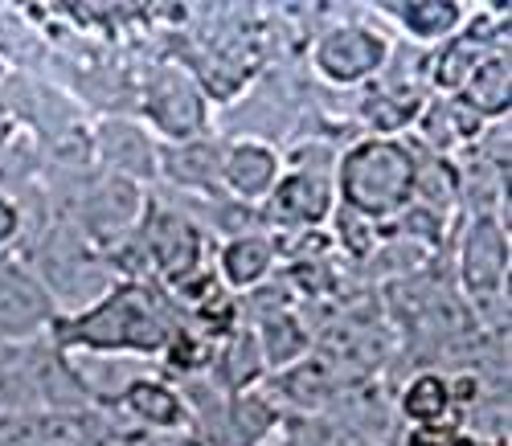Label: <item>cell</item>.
Returning a JSON list of instances; mask_svg holds the SVG:
<instances>
[{"label": "cell", "mask_w": 512, "mask_h": 446, "mask_svg": "<svg viewBox=\"0 0 512 446\" xmlns=\"http://www.w3.org/2000/svg\"><path fill=\"white\" fill-rule=\"evenodd\" d=\"M140 246L148 254V266L168 283L181 287L201 271V254H205V234L193 226V221L181 209H148L140 221Z\"/></svg>", "instance_id": "obj_5"}, {"label": "cell", "mask_w": 512, "mask_h": 446, "mask_svg": "<svg viewBox=\"0 0 512 446\" xmlns=\"http://www.w3.org/2000/svg\"><path fill=\"white\" fill-rule=\"evenodd\" d=\"M312 426H316L312 446H373V438L349 422H312Z\"/></svg>", "instance_id": "obj_28"}, {"label": "cell", "mask_w": 512, "mask_h": 446, "mask_svg": "<svg viewBox=\"0 0 512 446\" xmlns=\"http://www.w3.org/2000/svg\"><path fill=\"white\" fill-rule=\"evenodd\" d=\"M29 271L50 291L58 316H74L99 303L115 283H111V262L103 250L82 234L74 221L58 217L33 242V266Z\"/></svg>", "instance_id": "obj_3"}, {"label": "cell", "mask_w": 512, "mask_h": 446, "mask_svg": "<svg viewBox=\"0 0 512 446\" xmlns=\"http://www.w3.org/2000/svg\"><path fill=\"white\" fill-rule=\"evenodd\" d=\"M21 230H25V209H21V201H13V197L0 193V250H5L13 238H21Z\"/></svg>", "instance_id": "obj_29"}, {"label": "cell", "mask_w": 512, "mask_h": 446, "mask_svg": "<svg viewBox=\"0 0 512 446\" xmlns=\"http://www.w3.org/2000/svg\"><path fill=\"white\" fill-rule=\"evenodd\" d=\"M177 316L160 291L148 283H115L99 303L74 316H58L50 340L62 352L91 356H164L177 336Z\"/></svg>", "instance_id": "obj_1"}, {"label": "cell", "mask_w": 512, "mask_h": 446, "mask_svg": "<svg viewBox=\"0 0 512 446\" xmlns=\"http://www.w3.org/2000/svg\"><path fill=\"white\" fill-rule=\"evenodd\" d=\"M390 41L369 25H336L312 46V66L332 86H357L386 70Z\"/></svg>", "instance_id": "obj_7"}, {"label": "cell", "mask_w": 512, "mask_h": 446, "mask_svg": "<svg viewBox=\"0 0 512 446\" xmlns=\"http://www.w3.org/2000/svg\"><path fill=\"white\" fill-rule=\"evenodd\" d=\"M459 197V176L447 160L439 156H426L418 160V176H414V201H426L431 205V213H443L451 209Z\"/></svg>", "instance_id": "obj_25"}, {"label": "cell", "mask_w": 512, "mask_h": 446, "mask_svg": "<svg viewBox=\"0 0 512 446\" xmlns=\"http://www.w3.org/2000/svg\"><path fill=\"white\" fill-rule=\"evenodd\" d=\"M275 266L271 234H230L218 250V275L230 291H259Z\"/></svg>", "instance_id": "obj_17"}, {"label": "cell", "mask_w": 512, "mask_h": 446, "mask_svg": "<svg viewBox=\"0 0 512 446\" xmlns=\"http://www.w3.org/2000/svg\"><path fill=\"white\" fill-rule=\"evenodd\" d=\"M447 446H484V438H480V434H467V430L459 426V430L451 434V442H447Z\"/></svg>", "instance_id": "obj_31"}, {"label": "cell", "mask_w": 512, "mask_h": 446, "mask_svg": "<svg viewBox=\"0 0 512 446\" xmlns=\"http://www.w3.org/2000/svg\"><path fill=\"white\" fill-rule=\"evenodd\" d=\"M144 115L160 136H168V144L193 140L205 127V95L185 70L160 66L144 86Z\"/></svg>", "instance_id": "obj_10"}, {"label": "cell", "mask_w": 512, "mask_h": 446, "mask_svg": "<svg viewBox=\"0 0 512 446\" xmlns=\"http://www.w3.org/2000/svg\"><path fill=\"white\" fill-rule=\"evenodd\" d=\"M398 414L414 426V422H443L451 414H459L451 406V385H447V373L439 369H422L410 377V385L402 389L398 397Z\"/></svg>", "instance_id": "obj_22"}, {"label": "cell", "mask_w": 512, "mask_h": 446, "mask_svg": "<svg viewBox=\"0 0 512 446\" xmlns=\"http://www.w3.org/2000/svg\"><path fill=\"white\" fill-rule=\"evenodd\" d=\"M140 446H205V442L185 430V434H156V438H144Z\"/></svg>", "instance_id": "obj_30"}, {"label": "cell", "mask_w": 512, "mask_h": 446, "mask_svg": "<svg viewBox=\"0 0 512 446\" xmlns=\"http://www.w3.org/2000/svg\"><path fill=\"white\" fill-rule=\"evenodd\" d=\"M115 406H123L127 418H132L136 426H144V430H152V434H185V430L193 434L189 406H185L181 389L164 385L156 377H136L119 393Z\"/></svg>", "instance_id": "obj_14"}, {"label": "cell", "mask_w": 512, "mask_h": 446, "mask_svg": "<svg viewBox=\"0 0 512 446\" xmlns=\"http://www.w3.org/2000/svg\"><path fill=\"white\" fill-rule=\"evenodd\" d=\"M332 213H336L332 176L316 168H291L279 176V185L263 201V226H275L279 234L324 230Z\"/></svg>", "instance_id": "obj_6"}, {"label": "cell", "mask_w": 512, "mask_h": 446, "mask_svg": "<svg viewBox=\"0 0 512 446\" xmlns=\"http://www.w3.org/2000/svg\"><path fill=\"white\" fill-rule=\"evenodd\" d=\"M414 176L418 156L402 140L365 136L345 148L332 164V189L340 209H349L361 221H390L414 205Z\"/></svg>", "instance_id": "obj_2"}, {"label": "cell", "mask_w": 512, "mask_h": 446, "mask_svg": "<svg viewBox=\"0 0 512 446\" xmlns=\"http://www.w3.org/2000/svg\"><path fill=\"white\" fill-rule=\"evenodd\" d=\"M13 136H17V127H13V119H0V156H5V152H9Z\"/></svg>", "instance_id": "obj_32"}, {"label": "cell", "mask_w": 512, "mask_h": 446, "mask_svg": "<svg viewBox=\"0 0 512 446\" xmlns=\"http://www.w3.org/2000/svg\"><path fill=\"white\" fill-rule=\"evenodd\" d=\"M91 148H95V160L103 164V172L127 176V181H136V185L160 181V144L136 119H119V115L99 119L91 131Z\"/></svg>", "instance_id": "obj_11"}, {"label": "cell", "mask_w": 512, "mask_h": 446, "mask_svg": "<svg viewBox=\"0 0 512 446\" xmlns=\"http://www.w3.org/2000/svg\"><path fill=\"white\" fill-rule=\"evenodd\" d=\"M78 213L82 217L74 221V226L91 242H123V238H132L140 230V221L148 213V193H144V185L127 181V176L103 172L99 181L82 193Z\"/></svg>", "instance_id": "obj_8"}, {"label": "cell", "mask_w": 512, "mask_h": 446, "mask_svg": "<svg viewBox=\"0 0 512 446\" xmlns=\"http://www.w3.org/2000/svg\"><path fill=\"white\" fill-rule=\"evenodd\" d=\"M279 406L254 385L226 401V446H263L279 430Z\"/></svg>", "instance_id": "obj_19"}, {"label": "cell", "mask_w": 512, "mask_h": 446, "mask_svg": "<svg viewBox=\"0 0 512 446\" xmlns=\"http://www.w3.org/2000/svg\"><path fill=\"white\" fill-rule=\"evenodd\" d=\"M480 58H484V54H480V37H472V33L447 37V41H443V50H439L435 62H431V86H435L439 95L455 99V95H459V86L467 82V74L476 70Z\"/></svg>", "instance_id": "obj_23"}, {"label": "cell", "mask_w": 512, "mask_h": 446, "mask_svg": "<svg viewBox=\"0 0 512 446\" xmlns=\"http://www.w3.org/2000/svg\"><path fill=\"white\" fill-rule=\"evenodd\" d=\"M459 283L472 307V320L492 332L508 328V226L492 213H480L459 246Z\"/></svg>", "instance_id": "obj_4"}, {"label": "cell", "mask_w": 512, "mask_h": 446, "mask_svg": "<svg viewBox=\"0 0 512 446\" xmlns=\"http://www.w3.org/2000/svg\"><path fill=\"white\" fill-rule=\"evenodd\" d=\"M275 406L283 401V406L291 410H304V414H320L324 406H332V401L345 393V385H340L336 369L324 361L320 352H308L304 361H295L287 365L283 373H275L271 389H263Z\"/></svg>", "instance_id": "obj_13"}, {"label": "cell", "mask_w": 512, "mask_h": 446, "mask_svg": "<svg viewBox=\"0 0 512 446\" xmlns=\"http://www.w3.org/2000/svg\"><path fill=\"white\" fill-rule=\"evenodd\" d=\"M58 320V307L41 279L25 262L0 258V340L5 344H29L50 336Z\"/></svg>", "instance_id": "obj_9"}, {"label": "cell", "mask_w": 512, "mask_h": 446, "mask_svg": "<svg viewBox=\"0 0 512 446\" xmlns=\"http://www.w3.org/2000/svg\"><path fill=\"white\" fill-rule=\"evenodd\" d=\"M455 430H459V414H451L443 422H414V426H406L402 446H447Z\"/></svg>", "instance_id": "obj_27"}, {"label": "cell", "mask_w": 512, "mask_h": 446, "mask_svg": "<svg viewBox=\"0 0 512 446\" xmlns=\"http://www.w3.org/2000/svg\"><path fill=\"white\" fill-rule=\"evenodd\" d=\"M254 336H259V348H263V361L271 373H283L287 365L304 361L312 352V332L304 328V320L295 311L279 307V311H267V316L254 324Z\"/></svg>", "instance_id": "obj_20"}, {"label": "cell", "mask_w": 512, "mask_h": 446, "mask_svg": "<svg viewBox=\"0 0 512 446\" xmlns=\"http://www.w3.org/2000/svg\"><path fill=\"white\" fill-rule=\"evenodd\" d=\"M222 160H226V144L209 136L160 144V181L189 193H209L213 185H222Z\"/></svg>", "instance_id": "obj_15"}, {"label": "cell", "mask_w": 512, "mask_h": 446, "mask_svg": "<svg viewBox=\"0 0 512 446\" xmlns=\"http://www.w3.org/2000/svg\"><path fill=\"white\" fill-rule=\"evenodd\" d=\"M213 385H218L222 393H246L263 381L267 373V361H263V348H259V336H254V328H234L230 340L213 352Z\"/></svg>", "instance_id": "obj_18"}, {"label": "cell", "mask_w": 512, "mask_h": 446, "mask_svg": "<svg viewBox=\"0 0 512 446\" xmlns=\"http://www.w3.org/2000/svg\"><path fill=\"white\" fill-rule=\"evenodd\" d=\"M9 352H13V344H5V340H0V369H5V361H9Z\"/></svg>", "instance_id": "obj_33"}, {"label": "cell", "mask_w": 512, "mask_h": 446, "mask_svg": "<svg viewBox=\"0 0 512 446\" xmlns=\"http://www.w3.org/2000/svg\"><path fill=\"white\" fill-rule=\"evenodd\" d=\"M283 176V156L263 144V140H238L226 144V160H222V185L234 201H267L271 189L279 185Z\"/></svg>", "instance_id": "obj_12"}, {"label": "cell", "mask_w": 512, "mask_h": 446, "mask_svg": "<svg viewBox=\"0 0 512 446\" xmlns=\"http://www.w3.org/2000/svg\"><path fill=\"white\" fill-rule=\"evenodd\" d=\"M213 352H218V344H213L209 336L193 332V328H177L173 344L164 348V361L173 365L177 373H201L213 365Z\"/></svg>", "instance_id": "obj_26"}, {"label": "cell", "mask_w": 512, "mask_h": 446, "mask_svg": "<svg viewBox=\"0 0 512 446\" xmlns=\"http://www.w3.org/2000/svg\"><path fill=\"white\" fill-rule=\"evenodd\" d=\"M394 13V21L414 37V41H447L463 25V5L455 0H402V5H381Z\"/></svg>", "instance_id": "obj_21"}, {"label": "cell", "mask_w": 512, "mask_h": 446, "mask_svg": "<svg viewBox=\"0 0 512 446\" xmlns=\"http://www.w3.org/2000/svg\"><path fill=\"white\" fill-rule=\"evenodd\" d=\"M455 103L472 115L476 123L480 119H508V107H512V66H508V54H484L476 62V70L467 74V82L459 86Z\"/></svg>", "instance_id": "obj_16"}, {"label": "cell", "mask_w": 512, "mask_h": 446, "mask_svg": "<svg viewBox=\"0 0 512 446\" xmlns=\"http://www.w3.org/2000/svg\"><path fill=\"white\" fill-rule=\"evenodd\" d=\"M418 111H422V99L414 91H406V86H398V91H377L361 103L369 131L373 136H390V140H398V131L410 127L418 119Z\"/></svg>", "instance_id": "obj_24"}]
</instances>
